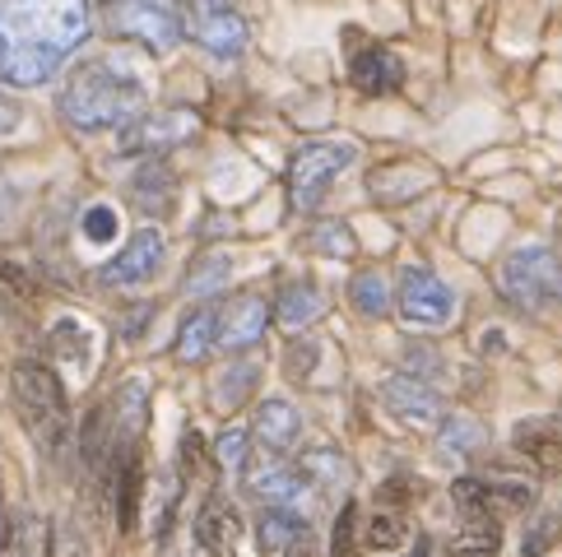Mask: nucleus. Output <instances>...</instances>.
I'll return each mask as SVG.
<instances>
[{
  "instance_id": "obj_1",
  "label": "nucleus",
  "mask_w": 562,
  "mask_h": 557,
  "mask_svg": "<svg viewBox=\"0 0 562 557\" xmlns=\"http://www.w3.org/2000/svg\"><path fill=\"white\" fill-rule=\"evenodd\" d=\"M89 33V0H0V75L47 84Z\"/></svg>"
},
{
  "instance_id": "obj_2",
  "label": "nucleus",
  "mask_w": 562,
  "mask_h": 557,
  "mask_svg": "<svg viewBox=\"0 0 562 557\" xmlns=\"http://www.w3.org/2000/svg\"><path fill=\"white\" fill-rule=\"evenodd\" d=\"M149 103V84L126 56H98L79 66L61 89V116L79 130H112L135 122Z\"/></svg>"
},
{
  "instance_id": "obj_3",
  "label": "nucleus",
  "mask_w": 562,
  "mask_h": 557,
  "mask_svg": "<svg viewBox=\"0 0 562 557\" xmlns=\"http://www.w3.org/2000/svg\"><path fill=\"white\" fill-rule=\"evenodd\" d=\"M14 405L24 413V428L37 436V446L47 455H61L70 436V405L61 376L43 363H19L14 367Z\"/></svg>"
},
{
  "instance_id": "obj_4",
  "label": "nucleus",
  "mask_w": 562,
  "mask_h": 557,
  "mask_svg": "<svg viewBox=\"0 0 562 557\" xmlns=\"http://www.w3.org/2000/svg\"><path fill=\"white\" fill-rule=\"evenodd\" d=\"M502 293L526 311H544L562 303V261L549 247H520L502 265Z\"/></svg>"
},
{
  "instance_id": "obj_5",
  "label": "nucleus",
  "mask_w": 562,
  "mask_h": 557,
  "mask_svg": "<svg viewBox=\"0 0 562 557\" xmlns=\"http://www.w3.org/2000/svg\"><path fill=\"white\" fill-rule=\"evenodd\" d=\"M353 145H345V139H321V145H307L297 149L293 168H289V186H293V205L297 209H316L321 201H326V191L339 172H345L353 163Z\"/></svg>"
},
{
  "instance_id": "obj_6",
  "label": "nucleus",
  "mask_w": 562,
  "mask_h": 557,
  "mask_svg": "<svg viewBox=\"0 0 562 557\" xmlns=\"http://www.w3.org/2000/svg\"><path fill=\"white\" fill-rule=\"evenodd\" d=\"M400 316L409 326H424V330H441L456 316V293L441 284V278L424 265H409L405 278H400Z\"/></svg>"
},
{
  "instance_id": "obj_7",
  "label": "nucleus",
  "mask_w": 562,
  "mask_h": 557,
  "mask_svg": "<svg viewBox=\"0 0 562 557\" xmlns=\"http://www.w3.org/2000/svg\"><path fill=\"white\" fill-rule=\"evenodd\" d=\"M122 29L149 47H177L182 43V14L191 0H122Z\"/></svg>"
},
{
  "instance_id": "obj_8",
  "label": "nucleus",
  "mask_w": 562,
  "mask_h": 557,
  "mask_svg": "<svg viewBox=\"0 0 562 557\" xmlns=\"http://www.w3.org/2000/svg\"><path fill=\"white\" fill-rule=\"evenodd\" d=\"M158 265H164V232H158V228H139L131 242L103 265V284L108 288L145 284V278L158 274Z\"/></svg>"
},
{
  "instance_id": "obj_9",
  "label": "nucleus",
  "mask_w": 562,
  "mask_h": 557,
  "mask_svg": "<svg viewBox=\"0 0 562 557\" xmlns=\"http://www.w3.org/2000/svg\"><path fill=\"white\" fill-rule=\"evenodd\" d=\"M195 37L200 47L214 52L218 61H233L247 47V24L237 19V10H228V0H200L195 5Z\"/></svg>"
},
{
  "instance_id": "obj_10",
  "label": "nucleus",
  "mask_w": 562,
  "mask_h": 557,
  "mask_svg": "<svg viewBox=\"0 0 562 557\" xmlns=\"http://www.w3.org/2000/svg\"><path fill=\"white\" fill-rule=\"evenodd\" d=\"M349 79L363 93H395L400 84H405V61H400L391 47H376V43L353 37V47H349Z\"/></svg>"
},
{
  "instance_id": "obj_11",
  "label": "nucleus",
  "mask_w": 562,
  "mask_h": 557,
  "mask_svg": "<svg viewBox=\"0 0 562 557\" xmlns=\"http://www.w3.org/2000/svg\"><path fill=\"white\" fill-rule=\"evenodd\" d=\"M195 130V122L187 112H172V116H135L131 130L122 135V149L126 154H164L172 145H182V139Z\"/></svg>"
},
{
  "instance_id": "obj_12",
  "label": "nucleus",
  "mask_w": 562,
  "mask_h": 557,
  "mask_svg": "<svg viewBox=\"0 0 562 557\" xmlns=\"http://www.w3.org/2000/svg\"><path fill=\"white\" fill-rule=\"evenodd\" d=\"M516 451L544 474H562V418H526L512 432Z\"/></svg>"
},
{
  "instance_id": "obj_13",
  "label": "nucleus",
  "mask_w": 562,
  "mask_h": 557,
  "mask_svg": "<svg viewBox=\"0 0 562 557\" xmlns=\"http://www.w3.org/2000/svg\"><path fill=\"white\" fill-rule=\"evenodd\" d=\"M237 539H243V521H237V511L224 502V497H210V502L195 511V544L205 553H214V557H233Z\"/></svg>"
},
{
  "instance_id": "obj_14",
  "label": "nucleus",
  "mask_w": 562,
  "mask_h": 557,
  "mask_svg": "<svg viewBox=\"0 0 562 557\" xmlns=\"http://www.w3.org/2000/svg\"><path fill=\"white\" fill-rule=\"evenodd\" d=\"M266 326H270L266 297L247 293V297H237L228 311H218V344L224 349H247V344H256L260 334H266Z\"/></svg>"
},
{
  "instance_id": "obj_15",
  "label": "nucleus",
  "mask_w": 562,
  "mask_h": 557,
  "mask_svg": "<svg viewBox=\"0 0 562 557\" xmlns=\"http://www.w3.org/2000/svg\"><path fill=\"white\" fill-rule=\"evenodd\" d=\"M381 395H386V405L405 418V423L414 428H432L437 418H441V400H437V390L424 386L418 376H395V382L381 386Z\"/></svg>"
},
{
  "instance_id": "obj_16",
  "label": "nucleus",
  "mask_w": 562,
  "mask_h": 557,
  "mask_svg": "<svg viewBox=\"0 0 562 557\" xmlns=\"http://www.w3.org/2000/svg\"><path fill=\"white\" fill-rule=\"evenodd\" d=\"M256 539H260V548H266V553L297 557V553L307 548V539H312V525H307L297 511L270 507V511H266V521H260V530H256Z\"/></svg>"
},
{
  "instance_id": "obj_17",
  "label": "nucleus",
  "mask_w": 562,
  "mask_h": 557,
  "mask_svg": "<svg viewBox=\"0 0 562 557\" xmlns=\"http://www.w3.org/2000/svg\"><path fill=\"white\" fill-rule=\"evenodd\" d=\"M297 432H303V418H297V409L289 400H266L256 409V442L266 451H289L297 442Z\"/></svg>"
},
{
  "instance_id": "obj_18",
  "label": "nucleus",
  "mask_w": 562,
  "mask_h": 557,
  "mask_svg": "<svg viewBox=\"0 0 562 557\" xmlns=\"http://www.w3.org/2000/svg\"><path fill=\"white\" fill-rule=\"evenodd\" d=\"M251 492L266 497V502H274V507L293 511L307 497V474L303 469H289V465H266V469L251 474Z\"/></svg>"
},
{
  "instance_id": "obj_19",
  "label": "nucleus",
  "mask_w": 562,
  "mask_h": 557,
  "mask_svg": "<svg viewBox=\"0 0 562 557\" xmlns=\"http://www.w3.org/2000/svg\"><path fill=\"white\" fill-rule=\"evenodd\" d=\"M214 344H218V311L214 307L191 311L182 330H177V357L182 363H200V357H210Z\"/></svg>"
},
{
  "instance_id": "obj_20",
  "label": "nucleus",
  "mask_w": 562,
  "mask_h": 557,
  "mask_svg": "<svg viewBox=\"0 0 562 557\" xmlns=\"http://www.w3.org/2000/svg\"><path fill=\"white\" fill-rule=\"evenodd\" d=\"M409 515L400 511V507H381V511H372L368 515V525H363V544L372 548V553H400L409 544Z\"/></svg>"
},
{
  "instance_id": "obj_21",
  "label": "nucleus",
  "mask_w": 562,
  "mask_h": 557,
  "mask_svg": "<svg viewBox=\"0 0 562 557\" xmlns=\"http://www.w3.org/2000/svg\"><path fill=\"white\" fill-rule=\"evenodd\" d=\"M497 548H502V534L493 521H465L460 534H451L447 557H497Z\"/></svg>"
},
{
  "instance_id": "obj_22",
  "label": "nucleus",
  "mask_w": 562,
  "mask_h": 557,
  "mask_svg": "<svg viewBox=\"0 0 562 557\" xmlns=\"http://www.w3.org/2000/svg\"><path fill=\"white\" fill-rule=\"evenodd\" d=\"M274 316H279V326L303 330V326L312 321V316H321V293H316L312 284H289L284 293H279Z\"/></svg>"
},
{
  "instance_id": "obj_23",
  "label": "nucleus",
  "mask_w": 562,
  "mask_h": 557,
  "mask_svg": "<svg viewBox=\"0 0 562 557\" xmlns=\"http://www.w3.org/2000/svg\"><path fill=\"white\" fill-rule=\"evenodd\" d=\"M256 382H260V367H256V363H233V367L214 382V405H218V409L243 405L247 395L256 390Z\"/></svg>"
},
{
  "instance_id": "obj_24",
  "label": "nucleus",
  "mask_w": 562,
  "mask_h": 557,
  "mask_svg": "<svg viewBox=\"0 0 562 557\" xmlns=\"http://www.w3.org/2000/svg\"><path fill=\"white\" fill-rule=\"evenodd\" d=\"M479 446H484V428H479L470 413H451L447 423H441V451L447 455H474Z\"/></svg>"
},
{
  "instance_id": "obj_25",
  "label": "nucleus",
  "mask_w": 562,
  "mask_h": 557,
  "mask_svg": "<svg viewBox=\"0 0 562 557\" xmlns=\"http://www.w3.org/2000/svg\"><path fill=\"white\" fill-rule=\"evenodd\" d=\"M349 297L358 303V311H368V316H386V307H391V288H386V274H376V270H363V274H353V284H349Z\"/></svg>"
},
{
  "instance_id": "obj_26",
  "label": "nucleus",
  "mask_w": 562,
  "mask_h": 557,
  "mask_svg": "<svg viewBox=\"0 0 562 557\" xmlns=\"http://www.w3.org/2000/svg\"><path fill=\"white\" fill-rule=\"evenodd\" d=\"M172 186H177V182H172V172H164V168H149V172L135 182V191H139L135 201L145 205L149 214H164V209L172 205Z\"/></svg>"
},
{
  "instance_id": "obj_27",
  "label": "nucleus",
  "mask_w": 562,
  "mask_h": 557,
  "mask_svg": "<svg viewBox=\"0 0 562 557\" xmlns=\"http://www.w3.org/2000/svg\"><path fill=\"white\" fill-rule=\"evenodd\" d=\"M386 186H400L395 201H409V195H418V191L428 186V172H424V168H391V172L381 168V172H372V191L381 195Z\"/></svg>"
},
{
  "instance_id": "obj_28",
  "label": "nucleus",
  "mask_w": 562,
  "mask_h": 557,
  "mask_svg": "<svg viewBox=\"0 0 562 557\" xmlns=\"http://www.w3.org/2000/svg\"><path fill=\"white\" fill-rule=\"evenodd\" d=\"M558 534H562V515L558 511H539L535 525L526 530V548H520V553H526V557H544L558 544Z\"/></svg>"
},
{
  "instance_id": "obj_29",
  "label": "nucleus",
  "mask_w": 562,
  "mask_h": 557,
  "mask_svg": "<svg viewBox=\"0 0 562 557\" xmlns=\"http://www.w3.org/2000/svg\"><path fill=\"white\" fill-rule=\"evenodd\" d=\"M247 455H251V436L243 428H228L224 436H218V465H224L228 474H243Z\"/></svg>"
},
{
  "instance_id": "obj_30",
  "label": "nucleus",
  "mask_w": 562,
  "mask_h": 557,
  "mask_svg": "<svg viewBox=\"0 0 562 557\" xmlns=\"http://www.w3.org/2000/svg\"><path fill=\"white\" fill-rule=\"evenodd\" d=\"M224 278H228V261H224V255H205V261H195V270L187 278V293H214Z\"/></svg>"
},
{
  "instance_id": "obj_31",
  "label": "nucleus",
  "mask_w": 562,
  "mask_h": 557,
  "mask_svg": "<svg viewBox=\"0 0 562 557\" xmlns=\"http://www.w3.org/2000/svg\"><path fill=\"white\" fill-rule=\"evenodd\" d=\"M303 474L307 479H316V484H345V461H339L335 451H312L307 461H303Z\"/></svg>"
},
{
  "instance_id": "obj_32",
  "label": "nucleus",
  "mask_w": 562,
  "mask_h": 557,
  "mask_svg": "<svg viewBox=\"0 0 562 557\" xmlns=\"http://www.w3.org/2000/svg\"><path fill=\"white\" fill-rule=\"evenodd\" d=\"M56 349H61L75 367H85L89 363V334H85V326H79V321H61V326H56Z\"/></svg>"
},
{
  "instance_id": "obj_33",
  "label": "nucleus",
  "mask_w": 562,
  "mask_h": 557,
  "mask_svg": "<svg viewBox=\"0 0 562 557\" xmlns=\"http://www.w3.org/2000/svg\"><path fill=\"white\" fill-rule=\"evenodd\" d=\"M85 237H89V242H112V237H116V209L93 205L85 214Z\"/></svg>"
},
{
  "instance_id": "obj_34",
  "label": "nucleus",
  "mask_w": 562,
  "mask_h": 557,
  "mask_svg": "<svg viewBox=\"0 0 562 557\" xmlns=\"http://www.w3.org/2000/svg\"><path fill=\"white\" fill-rule=\"evenodd\" d=\"M353 525H358V515H353V507H345V511H339V521H335V544H330L335 557H358V548H353Z\"/></svg>"
},
{
  "instance_id": "obj_35",
  "label": "nucleus",
  "mask_w": 562,
  "mask_h": 557,
  "mask_svg": "<svg viewBox=\"0 0 562 557\" xmlns=\"http://www.w3.org/2000/svg\"><path fill=\"white\" fill-rule=\"evenodd\" d=\"M52 557H89V548H85V539H79V530H75V525H61V530H56Z\"/></svg>"
},
{
  "instance_id": "obj_36",
  "label": "nucleus",
  "mask_w": 562,
  "mask_h": 557,
  "mask_svg": "<svg viewBox=\"0 0 562 557\" xmlns=\"http://www.w3.org/2000/svg\"><path fill=\"white\" fill-rule=\"evenodd\" d=\"M307 363H316V344H297V349L289 353V376H297V382H303Z\"/></svg>"
},
{
  "instance_id": "obj_37",
  "label": "nucleus",
  "mask_w": 562,
  "mask_h": 557,
  "mask_svg": "<svg viewBox=\"0 0 562 557\" xmlns=\"http://www.w3.org/2000/svg\"><path fill=\"white\" fill-rule=\"evenodd\" d=\"M19 116H24V112H19V103H14L5 89H0V135H10L19 126Z\"/></svg>"
},
{
  "instance_id": "obj_38",
  "label": "nucleus",
  "mask_w": 562,
  "mask_h": 557,
  "mask_svg": "<svg viewBox=\"0 0 562 557\" xmlns=\"http://www.w3.org/2000/svg\"><path fill=\"white\" fill-rule=\"evenodd\" d=\"M0 557H24V553H19V539H10V544H0Z\"/></svg>"
},
{
  "instance_id": "obj_39",
  "label": "nucleus",
  "mask_w": 562,
  "mask_h": 557,
  "mask_svg": "<svg viewBox=\"0 0 562 557\" xmlns=\"http://www.w3.org/2000/svg\"><path fill=\"white\" fill-rule=\"evenodd\" d=\"M0 544H5V497H0Z\"/></svg>"
},
{
  "instance_id": "obj_40",
  "label": "nucleus",
  "mask_w": 562,
  "mask_h": 557,
  "mask_svg": "<svg viewBox=\"0 0 562 557\" xmlns=\"http://www.w3.org/2000/svg\"><path fill=\"white\" fill-rule=\"evenodd\" d=\"M414 557H428V544H418V548H414Z\"/></svg>"
}]
</instances>
